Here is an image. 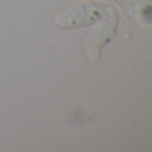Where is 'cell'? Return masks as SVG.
<instances>
[{
	"label": "cell",
	"instance_id": "obj_1",
	"mask_svg": "<svg viewBox=\"0 0 152 152\" xmlns=\"http://www.w3.org/2000/svg\"><path fill=\"white\" fill-rule=\"evenodd\" d=\"M112 7L103 4L100 1H88L80 5H76L72 10L66 11L58 16L56 24L63 28L68 27H83L92 24L96 19H103L112 11Z\"/></svg>",
	"mask_w": 152,
	"mask_h": 152
},
{
	"label": "cell",
	"instance_id": "obj_3",
	"mask_svg": "<svg viewBox=\"0 0 152 152\" xmlns=\"http://www.w3.org/2000/svg\"><path fill=\"white\" fill-rule=\"evenodd\" d=\"M129 20L140 24H152V0H116Z\"/></svg>",
	"mask_w": 152,
	"mask_h": 152
},
{
	"label": "cell",
	"instance_id": "obj_2",
	"mask_svg": "<svg viewBox=\"0 0 152 152\" xmlns=\"http://www.w3.org/2000/svg\"><path fill=\"white\" fill-rule=\"evenodd\" d=\"M116 24H118V13L115 12V10H112L108 15L103 18L102 23L89 34L88 40H87V55L89 60L97 61L102 47L115 36Z\"/></svg>",
	"mask_w": 152,
	"mask_h": 152
}]
</instances>
